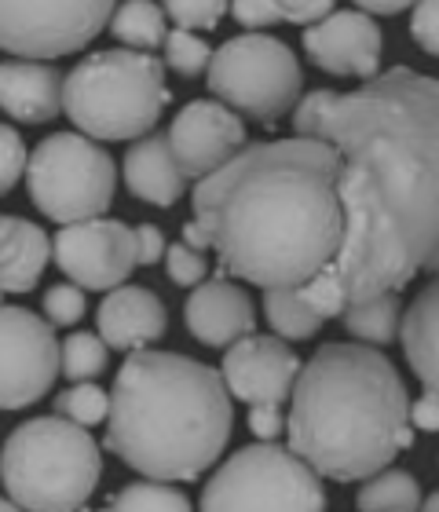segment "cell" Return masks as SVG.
I'll use <instances>...</instances> for the list:
<instances>
[{"label":"cell","mask_w":439,"mask_h":512,"mask_svg":"<svg viewBox=\"0 0 439 512\" xmlns=\"http://www.w3.org/2000/svg\"><path fill=\"white\" fill-rule=\"evenodd\" d=\"M297 136L341 158V249L330 278L348 304L399 293L436 267L439 246V85L392 66L352 92H311L293 107Z\"/></svg>","instance_id":"1"},{"label":"cell","mask_w":439,"mask_h":512,"mask_svg":"<svg viewBox=\"0 0 439 512\" xmlns=\"http://www.w3.org/2000/svg\"><path fill=\"white\" fill-rule=\"evenodd\" d=\"M341 158L308 136L260 139L194 187V224L224 275L300 289L341 249Z\"/></svg>","instance_id":"2"},{"label":"cell","mask_w":439,"mask_h":512,"mask_svg":"<svg viewBox=\"0 0 439 512\" xmlns=\"http://www.w3.org/2000/svg\"><path fill=\"white\" fill-rule=\"evenodd\" d=\"M407 410V384L385 352L326 341L293 381L286 450L319 480H370L414 447Z\"/></svg>","instance_id":"3"},{"label":"cell","mask_w":439,"mask_h":512,"mask_svg":"<svg viewBox=\"0 0 439 512\" xmlns=\"http://www.w3.org/2000/svg\"><path fill=\"white\" fill-rule=\"evenodd\" d=\"M235 425L220 370L176 352H132L107 395L103 447L154 483L213 469Z\"/></svg>","instance_id":"4"},{"label":"cell","mask_w":439,"mask_h":512,"mask_svg":"<svg viewBox=\"0 0 439 512\" xmlns=\"http://www.w3.org/2000/svg\"><path fill=\"white\" fill-rule=\"evenodd\" d=\"M103 472L99 443L63 417L22 421L0 450V483L22 512H77Z\"/></svg>","instance_id":"5"},{"label":"cell","mask_w":439,"mask_h":512,"mask_svg":"<svg viewBox=\"0 0 439 512\" xmlns=\"http://www.w3.org/2000/svg\"><path fill=\"white\" fill-rule=\"evenodd\" d=\"M158 55L92 52L63 77V114L85 139H143L169 107Z\"/></svg>","instance_id":"6"},{"label":"cell","mask_w":439,"mask_h":512,"mask_svg":"<svg viewBox=\"0 0 439 512\" xmlns=\"http://www.w3.org/2000/svg\"><path fill=\"white\" fill-rule=\"evenodd\" d=\"M205 85L231 114H242L257 125H275L297 107L304 74L297 52L286 41L268 33H238L213 48Z\"/></svg>","instance_id":"7"},{"label":"cell","mask_w":439,"mask_h":512,"mask_svg":"<svg viewBox=\"0 0 439 512\" xmlns=\"http://www.w3.org/2000/svg\"><path fill=\"white\" fill-rule=\"evenodd\" d=\"M26 187L33 205L55 224L99 220L114 202L118 169L107 150L81 132H55L26 158Z\"/></svg>","instance_id":"8"},{"label":"cell","mask_w":439,"mask_h":512,"mask_svg":"<svg viewBox=\"0 0 439 512\" xmlns=\"http://www.w3.org/2000/svg\"><path fill=\"white\" fill-rule=\"evenodd\" d=\"M202 512H326V487L300 458L253 443L220 465L202 491Z\"/></svg>","instance_id":"9"},{"label":"cell","mask_w":439,"mask_h":512,"mask_svg":"<svg viewBox=\"0 0 439 512\" xmlns=\"http://www.w3.org/2000/svg\"><path fill=\"white\" fill-rule=\"evenodd\" d=\"M297 374V352L279 337L249 333L224 352V370H220L224 388L227 395H235L238 403L249 406V432L260 443H271L286 425L282 406L290 403Z\"/></svg>","instance_id":"10"},{"label":"cell","mask_w":439,"mask_h":512,"mask_svg":"<svg viewBox=\"0 0 439 512\" xmlns=\"http://www.w3.org/2000/svg\"><path fill=\"white\" fill-rule=\"evenodd\" d=\"M114 15V4H0V52L19 63H44L81 52Z\"/></svg>","instance_id":"11"},{"label":"cell","mask_w":439,"mask_h":512,"mask_svg":"<svg viewBox=\"0 0 439 512\" xmlns=\"http://www.w3.org/2000/svg\"><path fill=\"white\" fill-rule=\"evenodd\" d=\"M59 377V341L55 330L30 308L0 304V410L44 399Z\"/></svg>","instance_id":"12"},{"label":"cell","mask_w":439,"mask_h":512,"mask_svg":"<svg viewBox=\"0 0 439 512\" xmlns=\"http://www.w3.org/2000/svg\"><path fill=\"white\" fill-rule=\"evenodd\" d=\"M52 260L59 264L70 286L85 289H118L136 267V249H132V227L121 220H85V224L59 227L52 238Z\"/></svg>","instance_id":"13"},{"label":"cell","mask_w":439,"mask_h":512,"mask_svg":"<svg viewBox=\"0 0 439 512\" xmlns=\"http://www.w3.org/2000/svg\"><path fill=\"white\" fill-rule=\"evenodd\" d=\"M183 180H205L246 147V121L216 99H191L165 132Z\"/></svg>","instance_id":"14"},{"label":"cell","mask_w":439,"mask_h":512,"mask_svg":"<svg viewBox=\"0 0 439 512\" xmlns=\"http://www.w3.org/2000/svg\"><path fill=\"white\" fill-rule=\"evenodd\" d=\"M300 48L326 74L337 77H377L381 70V48H385V33L374 19H366L363 11L341 8L330 11L326 19L311 22L300 33Z\"/></svg>","instance_id":"15"},{"label":"cell","mask_w":439,"mask_h":512,"mask_svg":"<svg viewBox=\"0 0 439 512\" xmlns=\"http://www.w3.org/2000/svg\"><path fill=\"white\" fill-rule=\"evenodd\" d=\"M183 322L198 344L205 348H231L235 341L249 337L257 326V311L253 300L242 286H235L231 278L216 275L213 282L191 289V297L183 304Z\"/></svg>","instance_id":"16"},{"label":"cell","mask_w":439,"mask_h":512,"mask_svg":"<svg viewBox=\"0 0 439 512\" xmlns=\"http://www.w3.org/2000/svg\"><path fill=\"white\" fill-rule=\"evenodd\" d=\"M99 341L118 352H143V344H154L169 330V311L161 297L147 286L110 289L96 311Z\"/></svg>","instance_id":"17"},{"label":"cell","mask_w":439,"mask_h":512,"mask_svg":"<svg viewBox=\"0 0 439 512\" xmlns=\"http://www.w3.org/2000/svg\"><path fill=\"white\" fill-rule=\"evenodd\" d=\"M0 110L22 125H48L63 114V74L48 63H0Z\"/></svg>","instance_id":"18"},{"label":"cell","mask_w":439,"mask_h":512,"mask_svg":"<svg viewBox=\"0 0 439 512\" xmlns=\"http://www.w3.org/2000/svg\"><path fill=\"white\" fill-rule=\"evenodd\" d=\"M52 260V238L22 216H0V293H30Z\"/></svg>","instance_id":"19"},{"label":"cell","mask_w":439,"mask_h":512,"mask_svg":"<svg viewBox=\"0 0 439 512\" xmlns=\"http://www.w3.org/2000/svg\"><path fill=\"white\" fill-rule=\"evenodd\" d=\"M125 183L136 198L161 205V209H172L183 198V187H187V180L172 161L165 136H143L132 143L129 154H125Z\"/></svg>","instance_id":"20"},{"label":"cell","mask_w":439,"mask_h":512,"mask_svg":"<svg viewBox=\"0 0 439 512\" xmlns=\"http://www.w3.org/2000/svg\"><path fill=\"white\" fill-rule=\"evenodd\" d=\"M439 293L436 286H425L418 297L410 300V308L399 315V341L407 352V363L429 392L439 384Z\"/></svg>","instance_id":"21"},{"label":"cell","mask_w":439,"mask_h":512,"mask_svg":"<svg viewBox=\"0 0 439 512\" xmlns=\"http://www.w3.org/2000/svg\"><path fill=\"white\" fill-rule=\"evenodd\" d=\"M107 26L129 52H143V55L158 52L161 44H165V33H169V22H165L161 4H150V0L114 4V15H110Z\"/></svg>","instance_id":"22"},{"label":"cell","mask_w":439,"mask_h":512,"mask_svg":"<svg viewBox=\"0 0 439 512\" xmlns=\"http://www.w3.org/2000/svg\"><path fill=\"white\" fill-rule=\"evenodd\" d=\"M399 315H403L399 293H381V297L363 300V304H348L341 311V322L355 341L381 352L385 344H392L399 337Z\"/></svg>","instance_id":"23"},{"label":"cell","mask_w":439,"mask_h":512,"mask_svg":"<svg viewBox=\"0 0 439 512\" xmlns=\"http://www.w3.org/2000/svg\"><path fill=\"white\" fill-rule=\"evenodd\" d=\"M359 512H418L421 509V483L403 469H385L363 483L355 494Z\"/></svg>","instance_id":"24"},{"label":"cell","mask_w":439,"mask_h":512,"mask_svg":"<svg viewBox=\"0 0 439 512\" xmlns=\"http://www.w3.org/2000/svg\"><path fill=\"white\" fill-rule=\"evenodd\" d=\"M264 315L279 341H308L322 330V319L304 304L297 289H268L264 293Z\"/></svg>","instance_id":"25"},{"label":"cell","mask_w":439,"mask_h":512,"mask_svg":"<svg viewBox=\"0 0 439 512\" xmlns=\"http://www.w3.org/2000/svg\"><path fill=\"white\" fill-rule=\"evenodd\" d=\"M107 344L96 333H70L59 344V374L70 377V384H92L107 370Z\"/></svg>","instance_id":"26"},{"label":"cell","mask_w":439,"mask_h":512,"mask_svg":"<svg viewBox=\"0 0 439 512\" xmlns=\"http://www.w3.org/2000/svg\"><path fill=\"white\" fill-rule=\"evenodd\" d=\"M103 512H194L191 498L183 491H176L172 483H129L121 487L110 505Z\"/></svg>","instance_id":"27"},{"label":"cell","mask_w":439,"mask_h":512,"mask_svg":"<svg viewBox=\"0 0 439 512\" xmlns=\"http://www.w3.org/2000/svg\"><path fill=\"white\" fill-rule=\"evenodd\" d=\"M55 417H63L77 428H92L107 417V392L92 384H70L66 392L55 395Z\"/></svg>","instance_id":"28"},{"label":"cell","mask_w":439,"mask_h":512,"mask_svg":"<svg viewBox=\"0 0 439 512\" xmlns=\"http://www.w3.org/2000/svg\"><path fill=\"white\" fill-rule=\"evenodd\" d=\"M161 11H165V22H172V30L194 33L216 30L227 15V4L224 0H169Z\"/></svg>","instance_id":"29"},{"label":"cell","mask_w":439,"mask_h":512,"mask_svg":"<svg viewBox=\"0 0 439 512\" xmlns=\"http://www.w3.org/2000/svg\"><path fill=\"white\" fill-rule=\"evenodd\" d=\"M165 63L183 77H194L202 74L209 59H213V48L202 41V37H194V33H183V30H169L165 33Z\"/></svg>","instance_id":"30"},{"label":"cell","mask_w":439,"mask_h":512,"mask_svg":"<svg viewBox=\"0 0 439 512\" xmlns=\"http://www.w3.org/2000/svg\"><path fill=\"white\" fill-rule=\"evenodd\" d=\"M85 293L70 282H59V286L44 289V315H48V326H74L85 315Z\"/></svg>","instance_id":"31"},{"label":"cell","mask_w":439,"mask_h":512,"mask_svg":"<svg viewBox=\"0 0 439 512\" xmlns=\"http://www.w3.org/2000/svg\"><path fill=\"white\" fill-rule=\"evenodd\" d=\"M165 271H169L172 286H202L205 271H209V264H205L202 253H194V249H187L183 242H176V246H165Z\"/></svg>","instance_id":"32"},{"label":"cell","mask_w":439,"mask_h":512,"mask_svg":"<svg viewBox=\"0 0 439 512\" xmlns=\"http://www.w3.org/2000/svg\"><path fill=\"white\" fill-rule=\"evenodd\" d=\"M297 293L304 297V304H308L322 322L337 319V315L344 311V297H341V289H337V282L330 278V271H319V275L311 278L308 286H300Z\"/></svg>","instance_id":"33"},{"label":"cell","mask_w":439,"mask_h":512,"mask_svg":"<svg viewBox=\"0 0 439 512\" xmlns=\"http://www.w3.org/2000/svg\"><path fill=\"white\" fill-rule=\"evenodd\" d=\"M26 143L11 125H0V194H8L26 172Z\"/></svg>","instance_id":"34"},{"label":"cell","mask_w":439,"mask_h":512,"mask_svg":"<svg viewBox=\"0 0 439 512\" xmlns=\"http://www.w3.org/2000/svg\"><path fill=\"white\" fill-rule=\"evenodd\" d=\"M410 33L425 55H439V4L436 0H421L410 8Z\"/></svg>","instance_id":"35"},{"label":"cell","mask_w":439,"mask_h":512,"mask_svg":"<svg viewBox=\"0 0 439 512\" xmlns=\"http://www.w3.org/2000/svg\"><path fill=\"white\" fill-rule=\"evenodd\" d=\"M227 11L246 26V33L264 30L271 22H279V0H238V4H231Z\"/></svg>","instance_id":"36"},{"label":"cell","mask_w":439,"mask_h":512,"mask_svg":"<svg viewBox=\"0 0 439 512\" xmlns=\"http://www.w3.org/2000/svg\"><path fill=\"white\" fill-rule=\"evenodd\" d=\"M132 249H136V264L150 267L158 264L161 253H165V235H161L158 224H140L132 231Z\"/></svg>","instance_id":"37"},{"label":"cell","mask_w":439,"mask_h":512,"mask_svg":"<svg viewBox=\"0 0 439 512\" xmlns=\"http://www.w3.org/2000/svg\"><path fill=\"white\" fill-rule=\"evenodd\" d=\"M330 4L326 0H279V19L282 22H319L330 15Z\"/></svg>","instance_id":"38"},{"label":"cell","mask_w":439,"mask_h":512,"mask_svg":"<svg viewBox=\"0 0 439 512\" xmlns=\"http://www.w3.org/2000/svg\"><path fill=\"white\" fill-rule=\"evenodd\" d=\"M439 399H436V392H425L421 399H410V410H407V417H410V428H421V432H436L439 428Z\"/></svg>","instance_id":"39"},{"label":"cell","mask_w":439,"mask_h":512,"mask_svg":"<svg viewBox=\"0 0 439 512\" xmlns=\"http://www.w3.org/2000/svg\"><path fill=\"white\" fill-rule=\"evenodd\" d=\"M355 11H363L366 19H374V15H399V11H407L403 0H363Z\"/></svg>","instance_id":"40"},{"label":"cell","mask_w":439,"mask_h":512,"mask_svg":"<svg viewBox=\"0 0 439 512\" xmlns=\"http://www.w3.org/2000/svg\"><path fill=\"white\" fill-rule=\"evenodd\" d=\"M0 512H22V509H15V505H11L8 498H0Z\"/></svg>","instance_id":"41"},{"label":"cell","mask_w":439,"mask_h":512,"mask_svg":"<svg viewBox=\"0 0 439 512\" xmlns=\"http://www.w3.org/2000/svg\"><path fill=\"white\" fill-rule=\"evenodd\" d=\"M0 297H4V293H0Z\"/></svg>","instance_id":"42"}]
</instances>
